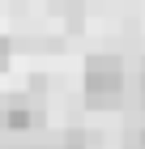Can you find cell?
<instances>
[{
  "label": "cell",
  "instance_id": "6da1fadb",
  "mask_svg": "<svg viewBox=\"0 0 145 149\" xmlns=\"http://www.w3.org/2000/svg\"><path fill=\"white\" fill-rule=\"evenodd\" d=\"M81 90H85V107H94V111H120V107H128V72H124V60L115 51L85 56Z\"/></svg>",
  "mask_w": 145,
  "mask_h": 149
},
{
  "label": "cell",
  "instance_id": "7a4b0ae2",
  "mask_svg": "<svg viewBox=\"0 0 145 149\" xmlns=\"http://www.w3.org/2000/svg\"><path fill=\"white\" fill-rule=\"evenodd\" d=\"M47 124V102L34 98V94H13V98H0V128L9 132H30V128Z\"/></svg>",
  "mask_w": 145,
  "mask_h": 149
},
{
  "label": "cell",
  "instance_id": "3957f363",
  "mask_svg": "<svg viewBox=\"0 0 145 149\" xmlns=\"http://www.w3.org/2000/svg\"><path fill=\"white\" fill-rule=\"evenodd\" d=\"M9 51H13V43H9V38H0V72L9 68Z\"/></svg>",
  "mask_w": 145,
  "mask_h": 149
},
{
  "label": "cell",
  "instance_id": "277c9868",
  "mask_svg": "<svg viewBox=\"0 0 145 149\" xmlns=\"http://www.w3.org/2000/svg\"><path fill=\"white\" fill-rule=\"evenodd\" d=\"M137 72H145V56H141V68H137Z\"/></svg>",
  "mask_w": 145,
  "mask_h": 149
}]
</instances>
